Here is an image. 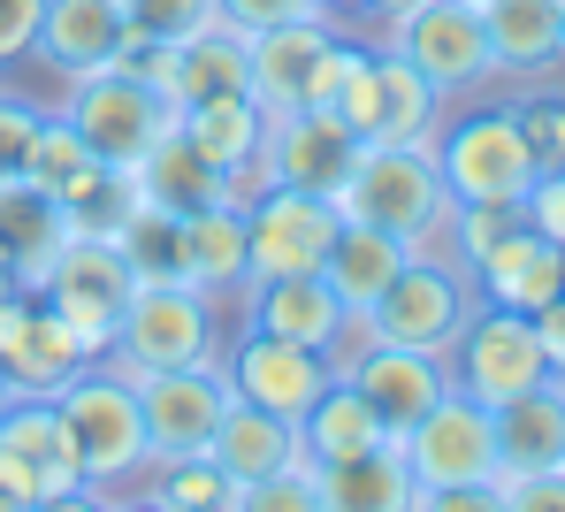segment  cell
Wrapping results in <instances>:
<instances>
[{"instance_id": "cell-1", "label": "cell", "mask_w": 565, "mask_h": 512, "mask_svg": "<svg viewBox=\"0 0 565 512\" xmlns=\"http://www.w3.org/2000/svg\"><path fill=\"white\" fill-rule=\"evenodd\" d=\"M344 222H375L390 237H405L413 253L444 245L451 237V192H444V169L428 146H360L352 177L329 192Z\"/></svg>"}, {"instance_id": "cell-2", "label": "cell", "mask_w": 565, "mask_h": 512, "mask_svg": "<svg viewBox=\"0 0 565 512\" xmlns=\"http://www.w3.org/2000/svg\"><path fill=\"white\" fill-rule=\"evenodd\" d=\"M54 413H62V436L77 451V474L93 498H115L122 482L146 474V420H138V391L122 367L107 360H85L62 391H54Z\"/></svg>"}, {"instance_id": "cell-3", "label": "cell", "mask_w": 565, "mask_h": 512, "mask_svg": "<svg viewBox=\"0 0 565 512\" xmlns=\"http://www.w3.org/2000/svg\"><path fill=\"white\" fill-rule=\"evenodd\" d=\"M222 299L191 284H138L115 321V344L99 352L122 375H161V367H214L222 360Z\"/></svg>"}, {"instance_id": "cell-4", "label": "cell", "mask_w": 565, "mask_h": 512, "mask_svg": "<svg viewBox=\"0 0 565 512\" xmlns=\"http://www.w3.org/2000/svg\"><path fill=\"white\" fill-rule=\"evenodd\" d=\"M428 153H436L444 192H451L459 206H481V200L489 206H520L527 184L543 177L535 153H527V138H520V122H512V107H467V115L436 122Z\"/></svg>"}, {"instance_id": "cell-5", "label": "cell", "mask_w": 565, "mask_h": 512, "mask_svg": "<svg viewBox=\"0 0 565 512\" xmlns=\"http://www.w3.org/2000/svg\"><path fill=\"white\" fill-rule=\"evenodd\" d=\"M473 307H481V291H473L467 260H459V253H444V245H428V253H413V260L397 268V284H390L360 321H367V337H382V344L451 352V337L467 329Z\"/></svg>"}, {"instance_id": "cell-6", "label": "cell", "mask_w": 565, "mask_h": 512, "mask_svg": "<svg viewBox=\"0 0 565 512\" xmlns=\"http://www.w3.org/2000/svg\"><path fill=\"white\" fill-rule=\"evenodd\" d=\"M177 115H184V107L169 100V93H153L130 62H115V70H99V77H77L70 100H62V122L93 146L99 161H115V169H138V161L177 130Z\"/></svg>"}, {"instance_id": "cell-7", "label": "cell", "mask_w": 565, "mask_h": 512, "mask_svg": "<svg viewBox=\"0 0 565 512\" xmlns=\"http://www.w3.org/2000/svg\"><path fill=\"white\" fill-rule=\"evenodd\" d=\"M337 115L360 146H428L436 122H444V93L397 54V46H360L344 93H337Z\"/></svg>"}, {"instance_id": "cell-8", "label": "cell", "mask_w": 565, "mask_h": 512, "mask_svg": "<svg viewBox=\"0 0 565 512\" xmlns=\"http://www.w3.org/2000/svg\"><path fill=\"white\" fill-rule=\"evenodd\" d=\"M130 291H138V268L122 260V245H115V237H85V230H70L62 253H54L46 276H39V307L62 313L70 337H77L93 360L115 344V321L130 307Z\"/></svg>"}, {"instance_id": "cell-9", "label": "cell", "mask_w": 565, "mask_h": 512, "mask_svg": "<svg viewBox=\"0 0 565 512\" xmlns=\"http://www.w3.org/2000/svg\"><path fill=\"white\" fill-rule=\"evenodd\" d=\"M397 444H405V467L420 482V505L444 498V490H481V482L504 474V459H497V413L481 406V398H467V391H444Z\"/></svg>"}, {"instance_id": "cell-10", "label": "cell", "mask_w": 565, "mask_h": 512, "mask_svg": "<svg viewBox=\"0 0 565 512\" xmlns=\"http://www.w3.org/2000/svg\"><path fill=\"white\" fill-rule=\"evenodd\" d=\"M451 391H467L481 406H504L535 383H551V344L535 329V313H512V307H481L467 313V329L451 337Z\"/></svg>"}, {"instance_id": "cell-11", "label": "cell", "mask_w": 565, "mask_h": 512, "mask_svg": "<svg viewBox=\"0 0 565 512\" xmlns=\"http://www.w3.org/2000/svg\"><path fill=\"white\" fill-rule=\"evenodd\" d=\"M329 367H337V375L375 406V420L390 428V436H405L420 413L451 391V360H444V352L382 344V337H367V321H360V313H352V329H344V344H337V360H329Z\"/></svg>"}, {"instance_id": "cell-12", "label": "cell", "mask_w": 565, "mask_h": 512, "mask_svg": "<svg viewBox=\"0 0 565 512\" xmlns=\"http://www.w3.org/2000/svg\"><path fill=\"white\" fill-rule=\"evenodd\" d=\"M93 498L77 474V451L62 436L54 398H8L0 406V505H77Z\"/></svg>"}, {"instance_id": "cell-13", "label": "cell", "mask_w": 565, "mask_h": 512, "mask_svg": "<svg viewBox=\"0 0 565 512\" xmlns=\"http://www.w3.org/2000/svg\"><path fill=\"white\" fill-rule=\"evenodd\" d=\"M382 31H390L382 46H397V54H405L444 100L497 77V62H489V31H481V0H413V8H397Z\"/></svg>"}, {"instance_id": "cell-14", "label": "cell", "mask_w": 565, "mask_h": 512, "mask_svg": "<svg viewBox=\"0 0 565 512\" xmlns=\"http://www.w3.org/2000/svg\"><path fill=\"white\" fill-rule=\"evenodd\" d=\"M237 206H245L253 276H321V260L344 230L329 192H298V184H253Z\"/></svg>"}, {"instance_id": "cell-15", "label": "cell", "mask_w": 565, "mask_h": 512, "mask_svg": "<svg viewBox=\"0 0 565 512\" xmlns=\"http://www.w3.org/2000/svg\"><path fill=\"white\" fill-rule=\"evenodd\" d=\"M222 383H230V398H245V406H268L282 420H298V413L313 406L321 391H329V352H313V344H290V337H268V329H237L230 344H222Z\"/></svg>"}, {"instance_id": "cell-16", "label": "cell", "mask_w": 565, "mask_h": 512, "mask_svg": "<svg viewBox=\"0 0 565 512\" xmlns=\"http://www.w3.org/2000/svg\"><path fill=\"white\" fill-rule=\"evenodd\" d=\"M360 161V138L344 130L337 107H282L260 130L253 184H298V192H337Z\"/></svg>"}, {"instance_id": "cell-17", "label": "cell", "mask_w": 565, "mask_h": 512, "mask_svg": "<svg viewBox=\"0 0 565 512\" xmlns=\"http://www.w3.org/2000/svg\"><path fill=\"white\" fill-rule=\"evenodd\" d=\"M138 391V420H146V467L153 459H184L206 451L222 413H230V383L222 367H161V375H130Z\"/></svg>"}, {"instance_id": "cell-18", "label": "cell", "mask_w": 565, "mask_h": 512, "mask_svg": "<svg viewBox=\"0 0 565 512\" xmlns=\"http://www.w3.org/2000/svg\"><path fill=\"white\" fill-rule=\"evenodd\" d=\"M169 284H191L206 299H237L253 284V253H245V206L214 200L184 206L169 222Z\"/></svg>"}, {"instance_id": "cell-19", "label": "cell", "mask_w": 565, "mask_h": 512, "mask_svg": "<svg viewBox=\"0 0 565 512\" xmlns=\"http://www.w3.org/2000/svg\"><path fill=\"white\" fill-rule=\"evenodd\" d=\"M237 313H245V329L313 344V352H329V360H337V344H344V329H352L344 299H337L321 276H253V284L237 291Z\"/></svg>"}, {"instance_id": "cell-20", "label": "cell", "mask_w": 565, "mask_h": 512, "mask_svg": "<svg viewBox=\"0 0 565 512\" xmlns=\"http://www.w3.org/2000/svg\"><path fill=\"white\" fill-rule=\"evenodd\" d=\"M467 276H473V291H481L489 307L535 313V307H551V299L565 291V245H551V237L520 214V222H512V230L473 260Z\"/></svg>"}, {"instance_id": "cell-21", "label": "cell", "mask_w": 565, "mask_h": 512, "mask_svg": "<svg viewBox=\"0 0 565 512\" xmlns=\"http://www.w3.org/2000/svg\"><path fill=\"white\" fill-rule=\"evenodd\" d=\"M122 46H130V23H122V8H115V0H46L39 39H31V54H39L62 85L115 70V62H122Z\"/></svg>"}, {"instance_id": "cell-22", "label": "cell", "mask_w": 565, "mask_h": 512, "mask_svg": "<svg viewBox=\"0 0 565 512\" xmlns=\"http://www.w3.org/2000/svg\"><path fill=\"white\" fill-rule=\"evenodd\" d=\"M85 360H93V352L70 337V321L54 307H39V291H31L23 313H15V329H8V344H0V383L23 391V398H54Z\"/></svg>"}, {"instance_id": "cell-23", "label": "cell", "mask_w": 565, "mask_h": 512, "mask_svg": "<svg viewBox=\"0 0 565 512\" xmlns=\"http://www.w3.org/2000/svg\"><path fill=\"white\" fill-rule=\"evenodd\" d=\"M329 39H337L329 15H290V23H268V31H245V46H253V100L268 115L306 107L313 62L329 54Z\"/></svg>"}, {"instance_id": "cell-24", "label": "cell", "mask_w": 565, "mask_h": 512, "mask_svg": "<svg viewBox=\"0 0 565 512\" xmlns=\"http://www.w3.org/2000/svg\"><path fill=\"white\" fill-rule=\"evenodd\" d=\"M489 62L497 77H551L565 62V8L558 0H481Z\"/></svg>"}, {"instance_id": "cell-25", "label": "cell", "mask_w": 565, "mask_h": 512, "mask_svg": "<svg viewBox=\"0 0 565 512\" xmlns=\"http://www.w3.org/2000/svg\"><path fill=\"white\" fill-rule=\"evenodd\" d=\"M313 482H321V505H337V512L420 505V482H413V467H405V444H397V436H382V444H367V451H344V459H321V467H313Z\"/></svg>"}, {"instance_id": "cell-26", "label": "cell", "mask_w": 565, "mask_h": 512, "mask_svg": "<svg viewBox=\"0 0 565 512\" xmlns=\"http://www.w3.org/2000/svg\"><path fill=\"white\" fill-rule=\"evenodd\" d=\"M260 130H268V107L253 93H230V100H199L177 115V138H184L199 161H214L222 177H237V200L253 192V161H260Z\"/></svg>"}, {"instance_id": "cell-27", "label": "cell", "mask_w": 565, "mask_h": 512, "mask_svg": "<svg viewBox=\"0 0 565 512\" xmlns=\"http://www.w3.org/2000/svg\"><path fill=\"white\" fill-rule=\"evenodd\" d=\"M298 451H306V444H298V420H282V413H268V406H245V398H230L222 428H214V444H206V459L237 482V498H245L260 474L290 467Z\"/></svg>"}, {"instance_id": "cell-28", "label": "cell", "mask_w": 565, "mask_h": 512, "mask_svg": "<svg viewBox=\"0 0 565 512\" xmlns=\"http://www.w3.org/2000/svg\"><path fill=\"white\" fill-rule=\"evenodd\" d=\"M413 260V245L405 237H390L375 222H344L337 230V245H329V260H321V284L344 299V313H367L397 284V268Z\"/></svg>"}, {"instance_id": "cell-29", "label": "cell", "mask_w": 565, "mask_h": 512, "mask_svg": "<svg viewBox=\"0 0 565 512\" xmlns=\"http://www.w3.org/2000/svg\"><path fill=\"white\" fill-rule=\"evenodd\" d=\"M497 413V459L504 474H535V467H565V383H535L520 398H504Z\"/></svg>"}, {"instance_id": "cell-30", "label": "cell", "mask_w": 565, "mask_h": 512, "mask_svg": "<svg viewBox=\"0 0 565 512\" xmlns=\"http://www.w3.org/2000/svg\"><path fill=\"white\" fill-rule=\"evenodd\" d=\"M62 237H70V214L46 200V192H31L23 177L0 184V253H8V268H15L23 291H39V276L62 253Z\"/></svg>"}, {"instance_id": "cell-31", "label": "cell", "mask_w": 565, "mask_h": 512, "mask_svg": "<svg viewBox=\"0 0 565 512\" xmlns=\"http://www.w3.org/2000/svg\"><path fill=\"white\" fill-rule=\"evenodd\" d=\"M230 93H253V46H245V31L206 23L177 46V107L230 100Z\"/></svg>"}, {"instance_id": "cell-32", "label": "cell", "mask_w": 565, "mask_h": 512, "mask_svg": "<svg viewBox=\"0 0 565 512\" xmlns=\"http://www.w3.org/2000/svg\"><path fill=\"white\" fill-rule=\"evenodd\" d=\"M138 192L153 206H169V214H184V206H214V200H237V177H222L214 161H199L184 138L169 130L146 161H138Z\"/></svg>"}, {"instance_id": "cell-33", "label": "cell", "mask_w": 565, "mask_h": 512, "mask_svg": "<svg viewBox=\"0 0 565 512\" xmlns=\"http://www.w3.org/2000/svg\"><path fill=\"white\" fill-rule=\"evenodd\" d=\"M382 436H390V428L375 420V406H367L344 375H329V391L298 413V444H306L313 467H321V459H344V451H367V444H382Z\"/></svg>"}, {"instance_id": "cell-34", "label": "cell", "mask_w": 565, "mask_h": 512, "mask_svg": "<svg viewBox=\"0 0 565 512\" xmlns=\"http://www.w3.org/2000/svg\"><path fill=\"white\" fill-rule=\"evenodd\" d=\"M99 169H107V161H99L93 146H85L62 115H46L39 138H31V161H23V184L46 192L54 206H70V200H85V192L99 184Z\"/></svg>"}, {"instance_id": "cell-35", "label": "cell", "mask_w": 565, "mask_h": 512, "mask_svg": "<svg viewBox=\"0 0 565 512\" xmlns=\"http://www.w3.org/2000/svg\"><path fill=\"white\" fill-rule=\"evenodd\" d=\"M146 505H222L237 512V482L206 459V451H184V459H153L138 482H130Z\"/></svg>"}, {"instance_id": "cell-36", "label": "cell", "mask_w": 565, "mask_h": 512, "mask_svg": "<svg viewBox=\"0 0 565 512\" xmlns=\"http://www.w3.org/2000/svg\"><path fill=\"white\" fill-rule=\"evenodd\" d=\"M115 8H122L130 39H161V46H184L191 31L222 23V15H214V0H115Z\"/></svg>"}, {"instance_id": "cell-37", "label": "cell", "mask_w": 565, "mask_h": 512, "mask_svg": "<svg viewBox=\"0 0 565 512\" xmlns=\"http://www.w3.org/2000/svg\"><path fill=\"white\" fill-rule=\"evenodd\" d=\"M512 122H520L527 153H535V169H565V93H520Z\"/></svg>"}, {"instance_id": "cell-38", "label": "cell", "mask_w": 565, "mask_h": 512, "mask_svg": "<svg viewBox=\"0 0 565 512\" xmlns=\"http://www.w3.org/2000/svg\"><path fill=\"white\" fill-rule=\"evenodd\" d=\"M321 505V482H313V459L298 451L290 467H276V474H260L245 498H237V512H313Z\"/></svg>"}, {"instance_id": "cell-39", "label": "cell", "mask_w": 565, "mask_h": 512, "mask_svg": "<svg viewBox=\"0 0 565 512\" xmlns=\"http://www.w3.org/2000/svg\"><path fill=\"white\" fill-rule=\"evenodd\" d=\"M39 122H46V107L8 100V93H0V184H8V177H23V161H31V138H39Z\"/></svg>"}, {"instance_id": "cell-40", "label": "cell", "mask_w": 565, "mask_h": 512, "mask_svg": "<svg viewBox=\"0 0 565 512\" xmlns=\"http://www.w3.org/2000/svg\"><path fill=\"white\" fill-rule=\"evenodd\" d=\"M214 15L230 31H268V23H290V15H321V0H214Z\"/></svg>"}, {"instance_id": "cell-41", "label": "cell", "mask_w": 565, "mask_h": 512, "mask_svg": "<svg viewBox=\"0 0 565 512\" xmlns=\"http://www.w3.org/2000/svg\"><path fill=\"white\" fill-rule=\"evenodd\" d=\"M520 214L551 237V245H565V169H543L535 184H527V200H520Z\"/></svg>"}, {"instance_id": "cell-42", "label": "cell", "mask_w": 565, "mask_h": 512, "mask_svg": "<svg viewBox=\"0 0 565 512\" xmlns=\"http://www.w3.org/2000/svg\"><path fill=\"white\" fill-rule=\"evenodd\" d=\"M497 505H558V512H565V467H535V474H497Z\"/></svg>"}, {"instance_id": "cell-43", "label": "cell", "mask_w": 565, "mask_h": 512, "mask_svg": "<svg viewBox=\"0 0 565 512\" xmlns=\"http://www.w3.org/2000/svg\"><path fill=\"white\" fill-rule=\"evenodd\" d=\"M39 15H46V0H0V70H15V62L31 54Z\"/></svg>"}, {"instance_id": "cell-44", "label": "cell", "mask_w": 565, "mask_h": 512, "mask_svg": "<svg viewBox=\"0 0 565 512\" xmlns=\"http://www.w3.org/2000/svg\"><path fill=\"white\" fill-rule=\"evenodd\" d=\"M321 15H329V23H375L382 0H321Z\"/></svg>"}, {"instance_id": "cell-45", "label": "cell", "mask_w": 565, "mask_h": 512, "mask_svg": "<svg viewBox=\"0 0 565 512\" xmlns=\"http://www.w3.org/2000/svg\"><path fill=\"white\" fill-rule=\"evenodd\" d=\"M23 284H15V268H8V253H0V299H15Z\"/></svg>"}, {"instance_id": "cell-46", "label": "cell", "mask_w": 565, "mask_h": 512, "mask_svg": "<svg viewBox=\"0 0 565 512\" xmlns=\"http://www.w3.org/2000/svg\"><path fill=\"white\" fill-rule=\"evenodd\" d=\"M397 8H413V0H382V15H375V23H390V15H397Z\"/></svg>"}, {"instance_id": "cell-47", "label": "cell", "mask_w": 565, "mask_h": 512, "mask_svg": "<svg viewBox=\"0 0 565 512\" xmlns=\"http://www.w3.org/2000/svg\"><path fill=\"white\" fill-rule=\"evenodd\" d=\"M558 383H565V352H558Z\"/></svg>"}, {"instance_id": "cell-48", "label": "cell", "mask_w": 565, "mask_h": 512, "mask_svg": "<svg viewBox=\"0 0 565 512\" xmlns=\"http://www.w3.org/2000/svg\"><path fill=\"white\" fill-rule=\"evenodd\" d=\"M558 8H565V0H558Z\"/></svg>"}]
</instances>
